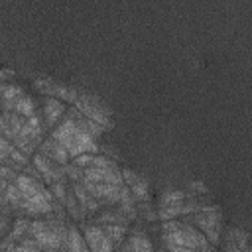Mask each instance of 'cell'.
<instances>
[{"mask_svg":"<svg viewBox=\"0 0 252 252\" xmlns=\"http://www.w3.org/2000/svg\"><path fill=\"white\" fill-rule=\"evenodd\" d=\"M33 165H35V169L47 179V183H55V181H61V175L51 167V163L47 161V158L45 156H41V154H37V156H33Z\"/></svg>","mask_w":252,"mask_h":252,"instance_id":"cell-10","label":"cell"},{"mask_svg":"<svg viewBox=\"0 0 252 252\" xmlns=\"http://www.w3.org/2000/svg\"><path fill=\"white\" fill-rule=\"evenodd\" d=\"M83 181L122 185V175H120L118 167H85V171H83Z\"/></svg>","mask_w":252,"mask_h":252,"instance_id":"cell-6","label":"cell"},{"mask_svg":"<svg viewBox=\"0 0 252 252\" xmlns=\"http://www.w3.org/2000/svg\"><path fill=\"white\" fill-rule=\"evenodd\" d=\"M167 252H197V250L183 248V246H175V244H167Z\"/></svg>","mask_w":252,"mask_h":252,"instance_id":"cell-26","label":"cell"},{"mask_svg":"<svg viewBox=\"0 0 252 252\" xmlns=\"http://www.w3.org/2000/svg\"><path fill=\"white\" fill-rule=\"evenodd\" d=\"M6 108H12L16 114H20V116H26V118H30V116H33L35 112H33V102H32V98L30 96H20L18 100H14L12 104H6Z\"/></svg>","mask_w":252,"mask_h":252,"instance_id":"cell-13","label":"cell"},{"mask_svg":"<svg viewBox=\"0 0 252 252\" xmlns=\"http://www.w3.org/2000/svg\"><path fill=\"white\" fill-rule=\"evenodd\" d=\"M2 91V96L6 98V104H12L14 100H18L22 96V89L16 87V85H6V87H0Z\"/></svg>","mask_w":252,"mask_h":252,"instance_id":"cell-18","label":"cell"},{"mask_svg":"<svg viewBox=\"0 0 252 252\" xmlns=\"http://www.w3.org/2000/svg\"><path fill=\"white\" fill-rule=\"evenodd\" d=\"M130 187H132V191H134L136 197H146V195H148V187H146V183H144L140 177H136V179L130 183Z\"/></svg>","mask_w":252,"mask_h":252,"instance_id":"cell-19","label":"cell"},{"mask_svg":"<svg viewBox=\"0 0 252 252\" xmlns=\"http://www.w3.org/2000/svg\"><path fill=\"white\" fill-rule=\"evenodd\" d=\"M10 142H6L2 136H0V159H4V158H8V152H10Z\"/></svg>","mask_w":252,"mask_h":252,"instance_id":"cell-24","label":"cell"},{"mask_svg":"<svg viewBox=\"0 0 252 252\" xmlns=\"http://www.w3.org/2000/svg\"><path fill=\"white\" fill-rule=\"evenodd\" d=\"M14 185L18 187L22 199H32L33 195L41 193V189H43V185L39 181H35L32 175H16Z\"/></svg>","mask_w":252,"mask_h":252,"instance_id":"cell-8","label":"cell"},{"mask_svg":"<svg viewBox=\"0 0 252 252\" xmlns=\"http://www.w3.org/2000/svg\"><path fill=\"white\" fill-rule=\"evenodd\" d=\"M220 215L215 207H207L205 211H199L197 215H193V226L199 228L205 238L211 242V244H217L219 242V224H220Z\"/></svg>","mask_w":252,"mask_h":252,"instance_id":"cell-3","label":"cell"},{"mask_svg":"<svg viewBox=\"0 0 252 252\" xmlns=\"http://www.w3.org/2000/svg\"><path fill=\"white\" fill-rule=\"evenodd\" d=\"M61 114H63V102L49 96L45 100V122H47V126H53L61 118Z\"/></svg>","mask_w":252,"mask_h":252,"instance_id":"cell-12","label":"cell"},{"mask_svg":"<svg viewBox=\"0 0 252 252\" xmlns=\"http://www.w3.org/2000/svg\"><path fill=\"white\" fill-rule=\"evenodd\" d=\"M28 226H30V222H28V220H18V224L14 226L12 238H20V236H22V232H24V230H28Z\"/></svg>","mask_w":252,"mask_h":252,"instance_id":"cell-23","label":"cell"},{"mask_svg":"<svg viewBox=\"0 0 252 252\" xmlns=\"http://www.w3.org/2000/svg\"><path fill=\"white\" fill-rule=\"evenodd\" d=\"M75 195H77V199L81 201V205L85 207V209H89V211H94L98 205H96V199L83 187V185H75Z\"/></svg>","mask_w":252,"mask_h":252,"instance_id":"cell-15","label":"cell"},{"mask_svg":"<svg viewBox=\"0 0 252 252\" xmlns=\"http://www.w3.org/2000/svg\"><path fill=\"white\" fill-rule=\"evenodd\" d=\"M128 252H154V246L152 242L148 240L146 234H134L130 238V244H128Z\"/></svg>","mask_w":252,"mask_h":252,"instance_id":"cell-14","label":"cell"},{"mask_svg":"<svg viewBox=\"0 0 252 252\" xmlns=\"http://www.w3.org/2000/svg\"><path fill=\"white\" fill-rule=\"evenodd\" d=\"M6 197H8L10 203H14V205H22V195H20V191H18L16 185H8V187H6Z\"/></svg>","mask_w":252,"mask_h":252,"instance_id":"cell-21","label":"cell"},{"mask_svg":"<svg viewBox=\"0 0 252 252\" xmlns=\"http://www.w3.org/2000/svg\"><path fill=\"white\" fill-rule=\"evenodd\" d=\"M83 238L91 252H112V248H114V244L104 234L102 226H85Z\"/></svg>","mask_w":252,"mask_h":252,"instance_id":"cell-5","label":"cell"},{"mask_svg":"<svg viewBox=\"0 0 252 252\" xmlns=\"http://www.w3.org/2000/svg\"><path fill=\"white\" fill-rule=\"evenodd\" d=\"M161 228L165 232V244H175L197 252H213V244L193 224H185L179 220H165Z\"/></svg>","mask_w":252,"mask_h":252,"instance_id":"cell-1","label":"cell"},{"mask_svg":"<svg viewBox=\"0 0 252 252\" xmlns=\"http://www.w3.org/2000/svg\"><path fill=\"white\" fill-rule=\"evenodd\" d=\"M8 156L12 158V161L16 163V165H26L28 163V158L20 152V150H16L14 146H10V152H8Z\"/></svg>","mask_w":252,"mask_h":252,"instance_id":"cell-22","label":"cell"},{"mask_svg":"<svg viewBox=\"0 0 252 252\" xmlns=\"http://www.w3.org/2000/svg\"><path fill=\"white\" fill-rule=\"evenodd\" d=\"M102 230H104V234L108 236V240L112 244H120L122 236L126 234V226L124 224H106V226H102Z\"/></svg>","mask_w":252,"mask_h":252,"instance_id":"cell-16","label":"cell"},{"mask_svg":"<svg viewBox=\"0 0 252 252\" xmlns=\"http://www.w3.org/2000/svg\"><path fill=\"white\" fill-rule=\"evenodd\" d=\"M77 124H79V122H77ZM63 148L67 150V154H69L71 158H77V156H81V154H94V152L98 150V146H96V142H94V136L89 134L87 130H83L81 126L73 132V136L65 142Z\"/></svg>","mask_w":252,"mask_h":252,"instance_id":"cell-4","label":"cell"},{"mask_svg":"<svg viewBox=\"0 0 252 252\" xmlns=\"http://www.w3.org/2000/svg\"><path fill=\"white\" fill-rule=\"evenodd\" d=\"M35 252H45V250H41V248H37V250H35Z\"/></svg>","mask_w":252,"mask_h":252,"instance_id":"cell-27","label":"cell"},{"mask_svg":"<svg viewBox=\"0 0 252 252\" xmlns=\"http://www.w3.org/2000/svg\"><path fill=\"white\" fill-rule=\"evenodd\" d=\"M185 199V193L179 191V189H167L161 197V207H169V205H175V203H181Z\"/></svg>","mask_w":252,"mask_h":252,"instance_id":"cell-17","label":"cell"},{"mask_svg":"<svg viewBox=\"0 0 252 252\" xmlns=\"http://www.w3.org/2000/svg\"><path fill=\"white\" fill-rule=\"evenodd\" d=\"M83 187L94 197V199H104V201H120V191L122 185H112V183H93V181H83Z\"/></svg>","mask_w":252,"mask_h":252,"instance_id":"cell-7","label":"cell"},{"mask_svg":"<svg viewBox=\"0 0 252 252\" xmlns=\"http://www.w3.org/2000/svg\"><path fill=\"white\" fill-rule=\"evenodd\" d=\"M93 156H94V154H81V156L73 158V165H75V167H91Z\"/></svg>","mask_w":252,"mask_h":252,"instance_id":"cell-20","label":"cell"},{"mask_svg":"<svg viewBox=\"0 0 252 252\" xmlns=\"http://www.w3.org/2000/svg\"><path fill=\"white\" fill-rule=\"evenodd\" d=\"M28 232L33 236V242L37 244V248H41L45 252H57L65 244V232L57 230V228H53V226H49L47 222H41V220L30 222Z\"/></svg>","mask_w":252,"mask_h":252,"instance_id":"cell-2","label":"cell"},{"mask_svg":"<svg viewBox=\"0 0 252 252\" xmlns=\"http://www.w3.org/2000/svg\"><path fill=\"white\" fill-rule=\"evenodd\" d=\"M43 152L47 154V158H51V159H53V161H57V163H65V161H67V158H69L67 150H65L59 142H55L53 138H49V140L43 144Z\"/></svg>","mask_w":252,"mask_h":252,"instance_id":"cell-11","label":"cell"},{"mask_svg":"<svg viewBox=\"0 0 252 252\" xmlns=\"http://www.w3.org/2000/svg\"><path fill=\"white\" fill-rule=\"evenodd\" d=\"M51 187H53V193H55V197H59V199H63V197H65V187H63V183H61V181H55V183H51Z\"/></svg>","mask_w":252,"mask_h":252,"instance_id":"cell-25","label":"cell"},{"mask_svg":"<svg viewBox=\"0 0 252 252\" xmlns=\"http://www.w3.org/2000/svg\"><path fill=\"white\" fill-rule=\"evenodd\" d=\"M163 252H165V250H163Z\"/></svg>","mask_w":252,"mask_h":252,"instance_id":"cell-28","label":"cell"},{"mask_svg":"<svg viewBox=\"0 0 252 252\" xmlns=\"http://www.w3.org/2000/svg\"><path fill=\"white\" fill-rule=\"evenodd\" d=\"M65 246H67V252H91L89 246H87V242H85V238H83V234L75 226H71L67 230Z\"/></svg>","mask_w":252,"mask_h":252,"instance_id":"cell-9","label":"cell"}]
</instances>
